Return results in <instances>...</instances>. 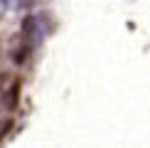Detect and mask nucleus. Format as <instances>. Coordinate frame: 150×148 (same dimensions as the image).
Here are the masks:
<instances>
[{"mask_svg": "<svg viewBox=\"0 0 150 148\" xmlns=\"http://www.w3.org/2000/svg\"><path fill=\"white\" fill-rule=\"evenodd\" d=\"M30 52V42L22 35H5L0 42V57L12 62V64H22Z\"/></svg>", "mask_w": 150, "mask_h": 148, "instance_id": "obj_1", "label": "nucleus"}]
</instances>
